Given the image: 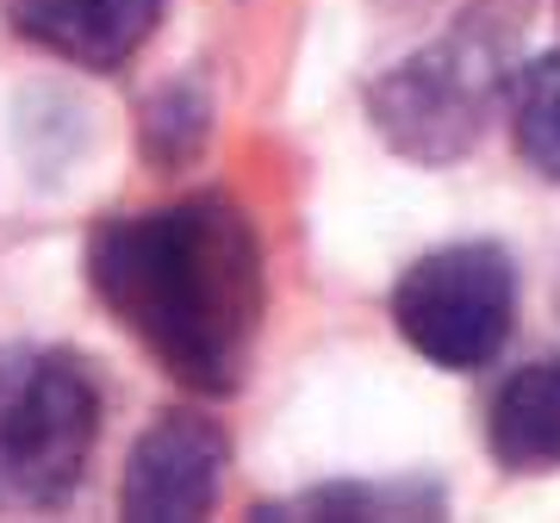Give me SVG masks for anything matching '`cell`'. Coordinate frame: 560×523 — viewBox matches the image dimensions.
<instances>
[{
    "instance_id": "cell-7",
    "label": "cell",
    "mask_w": 560,
    "mask_h": 523,
    "mask_svg": "<svg viewBox=\"0 0 560 523\" xmlns=\"http://www.w3.org/2000/svg\"><path fill=\"white\" fill-rule=\"evenodd\" d=\"M486 443L511 474L560 467V362H529L492 393Z\"/></svg>"
},
{
    "instance_id": "cell-1",
    "label": "cell",
    "mask_w": 560,
    "mask_h": 523,
    "mask_svg": "<svg viewBox=\"0 0 560 523\" xmlns=\"http://www.w3.org/2000/svg\"><path fill=\"white\" fill-rule=\"evenodd\" d=\"M88 281L175 381L200 393L243 381L261 324V249L243 206L200 194L106 219L88 243Z\"/></svg>"
},
{
    "instance_id": "cell-8",
    "label": "cell",
    "mask_w": 560,
    "mask_h": 523,
    "mask_svg": "<svg viewBox=\"0 0 560 523\" xmlns=\"http://www.w3.org/2000/svg\"><path fill=\"white\" fill-rule=\"evenodd\" d=\"M511 131H517V156L560 182V57H541L517 75L511 94Z\"/></svg>"
},
{
    "instance_id": "cell-5",
    "label": "cell",
    "mask_w": 560,
    "mask_h": 523,
    "mask_svg": "<svg viewBox=\"0 0 560 523\" xmlns=\"http://www.w3.org/2000/svg\"><path fill=\"white\" fill-rule=\"evenodd\" d=\"M224 480V430L194 411H168L143 430V443L131 449L125 467V518L138 523H180L206 518Z\"/></svg>"
},
{
    "instance_id": "cell-2",
    "label": "cell",
    "mask_w": 560,
    "mask_h": 523,
    "mask_svg": "<svg viewBox=\"0 0 560 523\" xmlns=\"http://www.w3.org/2000/svg\"><path fill=\"white\" fill-rule=\"evenodd\" d=\"M101 437L94 374L62 349H0V511H50L75 492Z\"/></svg>"
},
{
    "instance_id": "cell-3",
    "label": "cell",
    "mask_w": 560,
    "mask_h": 523,
    "mask_svg": "<svg viewBox=\"0 0 560 523\" xmlns=\"http://www.w3.org/2000/svg\"><path fill=\"white\" fill-rule=\"evenodd\" d=\"M393 318L405 342L436 368H486L517 318V275L499 243H448L405 268L393 293Z\"/></svg>"
},
{
    "instance_id": "cell-6",
    "label": "cell",
    "mask_w": 560,
    "mask_h": 523,
    "mask_svg": "<svg viewBox=\"0 0 560 523\" xmlns=\"http://www.w3.org/2000/svg\"><path fill=\"white\" fill-rule=\"evenodd\" d=\"M20 38L81 69H119L156 32L162 0H7Z\"/></svg>"
},
{
    "instance_id": "cell-4",
    "label": "cell",
    "mask_w": 560,
    "mask_h": 523,
    "mask_svg": "<svg viewBox=\"0 0 560 523\" xmlns=\"http://www.w3.org/2000/svg\"><path fill=\"white\" fill-rule=\"evenodd\" d=\"M499 94V44L455 32L423 57L399 62L374 88V125L393 150L418 162H448L480 138L486 106Z\"/></svg>"
}]
</instances>
